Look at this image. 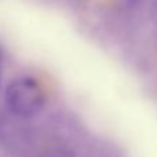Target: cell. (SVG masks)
<instances>
[{"instance_id": "6da1fadb", "label": "cell", "mask_w": 157, "mask_h": 157, "mask_svg": "<svg viewBox=\"0 0 157 157\" xmlns=\"http://www.w3.org/2000/svg\"><path fill=\"white\" fill-rule=\"evenodd\" d=\"M6 105L13 114L32 117L43 109L46 94L40 83L29 76L17 77L6 88Z\"/></svg>"}]
</instances>
